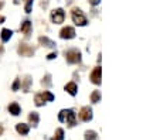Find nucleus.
<instances>
[{
    "label": "nucleus",
    "instance_id": "nucleus-14",
    "mask_svg": "<svg viewBox=\"0 0 160 140\" xmlns=\"http://www.w3.org/2000/svg\"><path fill=\"white\" fill-rule=\"evenodd\" d=\"M12 37H13V31L10 30V28H3V30H2L0 38H2V41H3V43H7Z\"/></svg>",
    "mask_w": 160,
    "mask_h": 140
},
{
    "label": "nucleus",
    "instance_id": "nucleus-13",
    "mask_svg": "<svg viewBox=\"0 0 160 140\" xmlns=\"http://www.w3.org/2000/svg\"><path fill=\"white\" fill-rule=\"evenodd\" d=\"M64 89H65V92H68L71 96H75L77 92H78V86H77L75 82H68Z\"/></svg>",
    "mask_w": 160,
    "mask_h": 140
},
{
    "label": "nucleus",
    "instance_id": "nucleus-23",
    "mask_svg": "<svg viewBox=\"0 0 160 140\" xmlns=\"http://www.w3.org/2000/svg\"><path fill=\"white\" fill-rule=\"evenodd\" d=\"M20 86H21V81H20V79H16V81H14V82H13V85H12V89H13V91H18V89H20Z\"/></svg>",
    "mask_w": 160,
    "mask_h": 140
},
{
    "label": "nucleus",
    "instance_id": "nucleus-10",
    "mask_svg": "<svg viewBox=\"0 0 160 140\" xmlns=\"http://www.w3.org/2000/svg\"><path fill=\"white\" fill-rule=\"evenodd\" d=\"M38 43L41 44L42 47H47V48H55L57 47V44L52 41V40H50L48 37H45V36H41L38 38Z\"/></svg>",
    "mask_w": 160,
    "mask_h": 140
},
{
    "label": "nucleus",
    "instance_id": "nucleus-2",
    "mask_svg": "<svg viewBox=\"0 0 160 140\" xmlns=\"http://www.w3.org/2000/svg\"><path fill=\"white\" fill-rule=\"evenodd\" d=\"M64 54H65V60L68 64H79L81 62V52L77 48H70Z\"/></svg>",
    "mask_w": 160,
    "mask_h": 140
},
{
    "label": "nucleus",
    "instance_id": "nucleus-3",
    "mask_svg": "<svg viewBox=\"0 0 160 140\" xmlns=\"http://www.w3.org/2000/svg\"><path fill=\"white\" fill-rule=\"evenodd\" d=\"M71 17H72V22L75 23L77 26H87L88 20L87 17H85V14L82 13L81 9H72V12H71Z\"/></svg>",
    "mask_w": 160,
    "mask_h": 140
},
{
    "label": "nucleus",
    "instance_id": "nucleus-31",
    "mask_svg": "<svg viewBox=\"0 0 160 140\" xmlns=\"http://www.w3.org/2000/svg\"><path fill=\"white\" fill-rule=\"evenodd\" d=\"M3 51H4V48L2 46H0V54H3Z\"/></svg>",
    "mask_w": 160,
    "mask_h": 140
},
{
    "label": "nucleus",
    "instance_id": "nucleus-30",
    "mask_svg": "<svg viewBox=\"0 0 160 140\" xmlns=\"http://www.w3.org/2000/svg\"><path fill=\"white\" fill-rule=\"evenodd\" d=\"M3 132H4V129H3V126L0 125V134H3Z\"/></svg>",
    "mask_w": 160,
    "mask_h": 140
},
{
    "label": "nucleus",
    "instance_id": "nucleus-19",
    "mask_svg": "<svg viewBox=\"0 0 160 140\" xmlns=\"http://www.w3.org/2000/svg\"><path fill=\"white\" fill-rule=\"evenodd\" d=\"M34 104H36L37 106H44L45 105V101H44V98H42L41 94H37L36 96H34Z\"/></svg>",
    "mask_w": 160,
    "mask_h": 140
},
{
    "label": "nucleus",
    "instance_id": "nucleus-24",
    "mask_svg": "<svg viewBox=\"0 0 160 140\" xmlns=\"http://www.w3.org/2000/svg\"><path fill=\"white\" fill-rule=\"evenodd\" d=\"M33 3H34V0H27V3H26V13H31V9H33Z\"/></svg>",
    "mask_w": 160,
    "mask_h": 140
},
{
    "label": "nucleus",
    "instance_id": "nucleus-28",
    "mask_svg": "<svg viewBox=\"0 0 160 140\" xmlns=\"http://www.w3.org/2000/svg\"><path fill=\"white\" fill-rule=\"evenodd\" d=\"M23 2H24V0H13L14 4H20V3H23Z\"/></svg>",
    "mask_w": 160,
    "mask_h": 140
},
{
    "label": "nucleus",
    "instance_id": "nucleus-25",
    "mask_svg": "<svg viewBox=\"0 0 160 140\" xmlns=\"http://www.w3.org/2000/svg\"><path fill=\"white\" fill-rule=\"evenodd\" d=\"M54 58H57V52H51L47 55V60H54Z\"/></svg>",
    "mask_w": 160,
    "mask_h": 140
},
{
    "label": "nucleus",
    "instance_id": "nucleus-4",
    "mask_svg": "<svg viewBox=\"0 0 160 140\" xmlns=\"http://www.w3.org/2000/svg\"><path fill=\"white\" fill-rule=\"evenodd\" d=\"M64 18H65V12L62 9H55L51 12V22L54 24H61L64 23Z\"/></svg>",
    "mask_w": 160,
    "mask_h": 140
},
{
    "label": "nucleus",
    "instance_id": "nucleus-9",
    "mask_svg": "<svg viewBox=\"0 0 160 140\" xmlns=\"http://www.w3.org/2000/svg\"><path fill=\"white\" fill-rule=\"evenodd\" d=\"M101 74H102V71H101V67H97L92 72H91V82L95 84V85H101Z\"/></svg>",
    "mask_w": 160,
    "mask_h": 140
},
{
    "label": "nucleus",
    "instance_id": "nucleus-12",
    "mask_svg": "<svg viewBox=\"0 0 160 140\" xmlns=\"http://www.w3.org/2000/svg\"><path fill=\"white\" fill-rule=\"evenodd\" d=\"M7 109H9V112L12 113L13 116H18L21 113V108H20V105H18L17 102H12V104L7 106Z\"/></svg>",
    "mask_w": 160,
    "mask_h": 140
},
{
    "label": "nucleus",
    "instance_id": "nucleus-27",
    "mask_svg": "<svg viewBox=\"0 0 160 140\" xmlns=\"http://www.w3.org/2000/svg\"><path fill=\"white\" fill-rule=\"evenodd\" d=\"M48 6V0H44V2H41V7H47Z\"/></svg>",
    "mask_w": 160,
    "mask_h": 140
},
{
    "label": "nucleus",
    "instance_id": "nucleus-26",
    "mask_svg": "<svg viewBox=\"0 0 160 140\" xmlns=\"http://www.w3.org/2000/svg\"><path fill=\"white\" fill-rule=\"evenodd\" d=\"M99 3H101V0H89V4H92V6H98Z\"/></svg>",
    "mask_w": 160,
    "mask_h": 140
},
{
    "label": "nucleus",
    "instance_id": "nucleus-1",
    "mask_svg": "<svg viewBox=\"0 0 160 140\" xmlns=\"http://www.w3.org/2000/svg\"><path fill=\"white\" fill-rule=\"evenodd\" d=\"M58 120L67 123L68 128H74L77 125V113L72 109H62L58 113Z\"/></svg>",
    "mask_w": 160,
    "mask_h": 140
},
{
    "label": "nucleus",
    "instance_id": "nucleus-18",
    "mask_svg": "<svg viewBox=\"0 0 160 140\" xmlns=\"http://www.w3.org/2000/svg\"><path fill=\"white\" fill-rule=\"evenodd\" d=\"M91 102H92V104H98V102H101V92L99 91H94L92 94H91Z\"/></svg>",
    "mask_w": 160,
    "mask_h": 140
},
{
    "label": "nucleus",
    "instance_id": "nucleus-7",
    "mask_svg": "<svg viewBox=\"0 0 160 140\" xmlns=\"http://www.w3.org/2000/svg\"><path fill=\"white\" fill-rule=\"evenodd\" d=\"M60 37L62 40H72L75 37V30L72 27H70V26H67L60 31Z\"/></svg>",
    "mask_w": 160,
    "mask_h": 140
},
{
    "label": "nucleus",
    "instance_id": "nucleus-11",
    "mask_svg": "<svg viewBox=\"0 0 160 140\" xmlns=\"http://www.w3.org/2000/svg\"><path fill=\"white\" fill-rule=\"evenodd\" d=\"M16 130H17V133L21 134V136H27L28 132H30V126L26 125V123H17V125H16Z\"/></svg>",
    "mask_w": 160,
    "mask_h": 140
},
{
    "label": "nucleus",
    "instance_id": "nucleus-29",
    "mask_svg": "<svg viewBox=\"0 0 160 140\" xmlns=\"http://www.w3.org/2000/svg\"><path fill=\"white\" fill-rule=\"evenodd\" d=\"M4 20H6V17H4V16H0V24H3Z\"/></svg>",
    "mask_w": 160,
    "mask_h": 140
},
{
    "label": "nucleus",
    "instance_id": "nucleus-16",
    "mask_svg": "<svg viewBox=\"0 0 160 140\" xmlns=\"http://www.w3.org/2000/svg\"><path fill=\"white\" fill-rule=\"evenodd\" d=\"M31 82H33V79H31L30 75H27L21 84V88H23V92H28L30 91V86H31Z\"/></svg>",
    "mask_w": 160,
    "mask_h": 140
},
{
    "label": "nucleus",
    "instance_id": "nucleus-22",
    "mask_svg": "<svg viewBox=\"0 0 160 140\" xmlns=\"http://www.w3.org/2000/svg\"><path fill=\"white\" fill-rule=\"evenodd\" d=\"M41 95H42V98H44L45 102H52V101H54V95H52L51 92L44 91V92H41Z\"/></svg>",
    "mask_w": 160,
    "mask_h": 140
},
{
    "label": "nucleus",
    "instance_id": "nucleus-5",
    "mask_svg": "<svg viewBox=\"0 0 160 140\" xmlns=\"http://www.w3.org/2000/svg\"><path fill=\"white\" fill-rule=\"evenodd\" d=\"M17 52L21 55V57H33L34 55V48L33 47H30L28 44L21 43L20 46H18V48H17Z\"/></svg>",
    "mask_w": 160,
    "mask_h": 140
},
{
    "label": "nucleus",
    "instance_id": "nucleus-8",
    "mask_svg": "<svg viewBox=\"0 0 160 140\" xmlns=\"http://www.w3.org/2000/svg\"><path fill=\"white\" fill-rule=\"evenodd\" d=\"M31 30H33V26H31V22H30V20H24V22L21 23V26H20V31H21L23 34H24L26 38H28V37H30Z\"/></svg>",
    "mask_w": 160,
    "mask_h": 140
},
{
    "label": "nucleus",
    "instance_id": "nucleus-20",
    "mask_svg": "<svg viewBox=\"0 0 160 140\" xmlns=\"http://www.w3.org/2000/svg\"><path fill=\"white\" fill-rule=\"evenodd\" d=\"M41 85L45 86V88H50V86H51V75H50V74H47V75L42 78Z\"/></svg>",
    "mask_w": 160,
    "mask_h": 140
},
{
    "label": "nucleus",
    "instance_id": "nucleus-32",
    "mask_svg": "<svg viewBox=\"0 0 160 140\" xmlns=\"http://www.w3.org/2000/svg\"><path fill=\"white\" fill-rule=\"evenodd\" d=\"M3 6H4V3H3V2H0V9H2Z\"/></svg>",
    "mask_w": 160,
    "mask_h": 140
},
{
    "label": "nucleus",
    "instance_id": "nucleus-17",
    "mask_svg": "<svg viewBox=\"0 0 160 140\" xmlns=\"http://www.w3.org/2000/svg\"><path fill=\"white\" fill-rule=\"evenodd\" d=\"M85 140H98V134L94 130H87L85 132Z\"/></svg>",
    "mask_w": 160,
    "mask_h": 140
},
{
    "label": "nucleus",
    "instance_id": "nucleus-21",
    "mask_svg": "<svg viewBox=\"0 0 160 140\" xmlns=\"http://www.w3.org/2000/svg\"><path fill=\"white\" fill-rule=\"evenodd\" d=\"M51 140H64V129H57L54 133V137Z\"/></svg>",
    "mask_w": 160,
    "mask_h": 140
},
{
    "label": "nucleus",
    "instance_id": "nucleus-6",
    "mask_svg": "<svg viewBox=\"0 0 160 140\" xmlns=\"http://www.w3.org/2000/svg\"><path fill=\"white\" fill-rule=\"evenodd\" d=\"M92 118H94V113H92V109L89 106L81 108V110H79V119H81L82 122H89V120H92Z\"/></svg>",
    "mask_w": 160,
    "mask_h": 140
},
{
    "label": "nucleus",
    "instance_id": "nucleus-15",
    "mask_svg": "<svg viewBox=\"0 0 160 140\" xmlns=\"http://www.w3.org/2000/svg\"><path fill=\"white\" fill-rule=\"evenodd\" d=\"M28 122H30V125L33 126V128H36L40 122V115L37 112H31L30 115H28Z\"/></svg>",
    "mask_w": 160,
    "mask_h": 140
}]
</instances>
